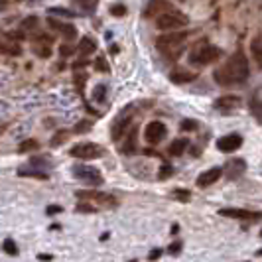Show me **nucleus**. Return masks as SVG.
<instances>
[{"label": "nucleus", "instance_id": "nucleus-12", "mask_svg": "<svg viewBox=\"0 0 262 262\" xmlns=\"http://www.w3.org/2000/svg\"><path fill=\"white\" fill-rule=\"evenodd\" d=\"M48 26L55 28L57 32H61V36L66 39H75L77 38V30L73 24H66V22H59V20H55V18H50L48 20Z\"/></svg>", "mask_w": 262, "mask_h": 262}, {"label": "nucleus", "instance_id": "nucleus-38", "mask_svg": "<svg viewBox=\"0 0 262 262\" xmlns=\"http://www.w3.org/2000/svg\"><path fill=\"white\" fill-rule=\"evenodd\" d=\"M182 128H184V130H195V128H197V120H191V118H187V120H184V122H182Z\"/></svg>", "mask_w": 262, "mask_h": 262}, {"label": "nucleus", "instance_id": "nucleus-42", "mask_svg": "<svg viewBox=\"0 0 262 262\" xmlns=\"http://www.w3.org/2000/svg\"><path fill=\"white\" fill-rule=\"evenodd\" d=\"M32 164H34V166H50V160H43V158H32Z\"/></svg>", "mask_w": 262, "mask_h": 262}, {"label": "nucleus", "instance_id": "nucleus-26", "mask_svg": "<svg viewBox=\"0 0 262 262\" xmlns=\"http://www.w3.org/2000/svg\"><path fill=\"white\" fill-rule=\"evenodd\" d=\"M106 97V87L105 85H97L95 87V93H93V99L97 101V103H101V101H105Z\"/></svg>", "mask_w": 262, "mask_h": 262}, {"label": "nucleus", "instance_id": "nucleus-48", "mask_svg": "<svg viewBox=\"0 0 262 262\" xmlns=\"http://www.w3.org/2000/svg\"><path fill=\"white\" fill-rule=\"evenodd\" d=\"M256 254H262V250H258V252H256Z\"/></svg>", "mask_w": 262, "mask_h": 262}, {"label": "nucleus", "instance_id": "nucleus-14", "mask_svg": "<svg viewBox=\"0 0 262 262\" xmlns=\"http://www.w3.org/2000/svg\"><path fill=\"white\" fill-rule=\"evenodd\" d=\"M173 6H171L168 0H150L148 2V6H146V16L148 18H152V16H156V14H162L166 12V10H171Z\"/></svg>", "mask_w": 262, "mask_h": 262}, {"label": "nucleus", "instance_id": "nucleus-40", "mask_svg": "<svg viewBox=\"0 0 262 262\" xmlns=\"http://www.w3.org/2000/svg\"><path fill=\"white\" fill-rule=\"evenodd\" d=\"M91 128V122L89 120H81L77 126H75V132H87Z\"/></svg>", "mask_w": 262, "mask_h": 262}, {"label": "nucleus", "instance_id": "nucleus-27", "mask_svg": "<svg viewBox=\"0 0 262 262\" xmlns=\"http://www.w3.org/2000/svg\"><path fill=\"white\" fill-rule=\"evenodd\" d=\"M2 249H4V252L6 254H18V247H16V243H14L12 238H6L4 241V245H2Z\"/></svg>", "mask_w": 262, "mask_h": 262}, {"label": "nucleus", "instance_id": "nucleus-45", "mask_svg": "<svg viewBox=\"0 0 262 262\" xmlns=\"http://www.w3.org/2000/svg\"><path fill=\"white\" fill-rule=\"evenodd\" d=\"M160 254H162V250H152L148 258H150V260H156V258H160Z\"/></svg>", "mask_w": 262, "mask_h": 262}, {"label": "nucleus", "instance_id": "nucleus-32", "mask_svg": "<svg viewBox=\"0 0 262 262\" xmlns=\"http://www.w3.org/2000/svg\"><path fill=\"white\" fill-rule=\"evenodd\" d=\"M171 173H173V168L166 164V166H162V168H160V173H158V178H160V180H168Z\"/></svg>", "mask_w": 262, "mask_h": 262}, {"label": "nucleus", "instance_id": "nucleus-44", "mask_svg": "<svg viewBox=\"0 0 262 262\" xmlns=\"http://www.w3.org/2000/svg\"><path fill=\"white\" fill-rule=\"evenodd\" d=\"M53 213H61V207H57V205H52V207H48V215H53Z\"/></svg>", "mask_w": 262, "mask_h": 262}, {"label": "nucleus", "instance_id": "nucleus-4", "mask_svg": "<svg viewBox=\"0 0 262 262\" xmlns=\"http://www.w3.org/2000/svg\"><path fill=\"white\" fill-rule=\"evenodd\" d=\"M189 24V18L185 14L178 12V10H166V12L158 14L156 28L158 30H180Z\"/></svg>", "mask_w": 262, "mask_h": 262}, {"label": "nucleus", "instance_id": "nucleus-10", "mask_svg": "<svg viewBox=\"0 0 262 262\" xmlns=\"http://www.w3.org/2000/svg\"><path fill=\"white\" fill-rule=\"evenodd\" d=\"M223 176V170L219 168V166H213L211 170H205L199 178H197V187H201V189H205V187H209V185H213L219 178Z\"/></svg>", "mask_w": 262, "mask_h": 262}, {"label": "nucleus", "instance_id": "nucleus-39", "mask_svg": "<svg viewBox=\"0 0 262 262\" xmlns=\"http://www.w3.org/2000/svg\"><path fill=\"white\" fill-rule=\"evenodd\" d=\"M111 12H113V16H124V14H126V6L117 4V6H113V8H111Z\"/></svg>", "mask_w": 262, "mask_h": 262}, {"label": "nucleus", "instance_id": "nucleus-25", "mask_svg": "<svg viewBox=\"0 0 262 262\" xmlns=\"http://www.w3.org/2000/svg\"><path fill=\"white\" fill-rule=\"evenodd\" d=\"M20 176H22V178H38V180H48V173H46V171H38V170H20Z\"/></svg>", "mask_w": 262, "mask_h": 262}, {"label": "nucleus", "instance_id": "nucleus-47", "mask_svg": "<svg viewBox=\"0 0 262 262\" xmlns=\"http://www.w3.org/2000/svg\"><path fill=\"white\" fill-rule=\"evenodd\" d=\"M8 4H10V0H0V10H4Z\"/></svg>", "mask_w": 262, "mask_h": 262}, {"label": "nucleus", "instance_id": "nucleus-11", "mask_svg": "<svg viewBox=\"0 0 262 262\" xmlns=\"http://www.w3.org/2000/svg\"><path fill=\"white\" fill-rule=\"evenodd\" d=\"M238 106H241V99L235 97V95H225V97H219L215 101V108L221 111V113H231Z\"/></svg>", "mask_w": 262, "mask_h": 262}, {"label": "nucleus", "instance_id": "nucleus-17", "mask_svg": "<svg viewBox=\"0 0 262 262\" xmlns=\"http://www.w3.org/2000/svg\"><path fill=\"white\" fill-rule=\"evenodd\" d=\"M197 75L195 73H191V71H185V69H176V71H171L170 73V79L173 83H180V85H184V83H191Z\"/></svg>", "mask_w": 262, "mask_h": 262}, {"label": "nucleus", "instance_id": "nucleus-24", "mask_svg": "<svg viewBox=\"0 0 262 262\" xmlns=\"http://www.w3.org/2000/svg\"><path fill=\"white\" fill-rule=\"evenodd\" d=\"M22 52L18 43H2L0 41V53H10V55H18Z\"/></svg>", "mask_w": 262, "mask_h": 262}, {"label": "nucleus", "instance_id": "nucleus-29", "mask_svg": "<svg viewBox=\"0 0 262 262\" xmlns=\"http://www.w3.org/2000/svg\"><path fill=\"white\" fill-rule=\"evenodd\" d=\"M36 53L41 55V57H50V55H52L50 43H36Z\"/></svg>", "mask_w": 262, "mask_h": 262}, {"label": "nucleus", "instance_id": "nucleus-2", "mask_svg": "<svg viewBox=\"0 0 262 262\" xmlns=\"http://www.w3.org/2000/svg\"><path fill=\"white\" fill-rule=\"evenodd\" d=\"M185 39H187V32H170V34H164L156 39V46L158 50L164 53L170 61L178 59L182 52L185 48Z\"/></svg>", "mask_w": 262, "mask_h": 262}, {"label": "nucleus", "instance_id": "nucleus-8", "mask_svg": "<svg viewBox=\"0 0 262 262\" xmlns=\"http://www.w3.org/2000/svg\"><path fill=\"white\" fill-rule=\"evenodd\" d=\"M219 215H223V217H231V219H243V221H250V219L258 221V219H262V213H254V211H249V209H236V207L221 209L219 211Z\"/></svg>", "mask_w": 262, "mask_h": 262}, {"label": "nucleus", "instance_id": "nucleus-36", "mask_svg": "<svg viewBox=\"0 0 262 262\" xmlns=\"http://www.w3.org/2000/svg\"><path fill=\"white\" fill-rule=\"evenodd\" d=\"M59 53H61V57H69V55L75 53V48H71L69 43H63V46L59 48Z\"/></svg>", "mask_w": 262, "mask_h": 262}, {"label": "nucleus", "instance_id": "nucleus-16", "mask_svg": "<svg viewBox=\"0 0 262 262\" xmlns=\"http://www.w3.org/2000/svg\"><path fill=\"white\" fill-rule=\"evenodd\" d=\"M75 195H77L79 199H85V201H89V199H93V201H113L111 195L101 193V191H95V189H81Z\"/></svg>", "mask_w": 262, "mask_h": 262}, {"label": "nucleus", "instance_id": "nucleus-18", "mask_svg": "<svg viewBox=\"0 0 262 262\" xmlns=\"http://www.w3.org/2000/svg\"><path fill=\"white\" fill-rule=\"evenodd\" d=\"M187 144H189L187 138H178V140H173V142L170 144L168 154H170V156H182V154L185 152V148H187Z\"/></svg>", "mask_w": 262, "mask_h": 262}, {"label": "nucleus", "instance_id": "nucleus-22", "mask_svg": "<svg viewBox=\"0 0 262 262\" xmlns=\"http://www.w3.org/2000/svg\"><path fill=\"white\" fill-rule=\"evenodd\" d=\"M73 4L79 6L81 10H85V12H93L97 8V0H73Z\"/></svg>", "mask_w": 262, "mask_h": 262}, {"label": "nucleus", "instance_id": "nucleus-3", "mask_svg": "<svg viewBox=\"0 0 262 262\" xmlns=\"http://www.w3.org/2000/svg\"><path fill=\"white\" fill-rule=\"evenodd\" d=\"M219 57H221V50L215 48V46H211V43H207L205 39L197 41L195 48L189 53V61H191L193 66H199V67L209 66L213 61H217Z\"/></svg>", "mask_w": 262, "mask_h": 262}, {"label": "nucleus", "instance_id": "nucleus-9", "mask_svg": "<svg viewBox=\"0 0 262 262\" xmlns=\"http://www.w3.org/2000/svg\"><path fill=\"white\" fill-rule=\"evenodd\" d=\"M243 146V136L241 134H227L223 138H219V142H217V148L221 150V152H235Z\"/></svg>", "mask_w": 262, "mask_h": 262}, {"label": "nucleus", "instance_id": "nucleus-21", "mask_svg": "<svg viewBox=\"0 0 262 262\" xmlns=\"http://www.w3.org/2000/svg\"><path fill=\"white\" fill-rule=\"evenodd\" d=\"M250 52H252V57H254L258 69H262V43L258 39H254V41L250 43Z\"/></svg>", "mask_w": 262, "mask_h": 262}, {"label": "nucleus", "instance_id": "nucleus-28", "mask_svg": "<svg viewBox=\"0 0 262 262\" xmlns=\"http://www.w3.org/2000/svg\"><path fill=\"white\" fill-rule=\"evenodd\" d=\"M38 16H30V18H26V20H24V22H22V30H36V28H38Z\"/></svg>", "mask_w": 262, "mask_h": 262}, {"label": "nucleus", "instance_id": "nucleus-23", "mask_svg": "<svg viewBox=\"0 0 262 262\" xmlns=\"http://www.w3.org/2000/svg\"><path fill=\"white\" fill-rule=\"evenodd\" d=\"M134 150H136V130H132L130 134H128L126 144L122 146V152H124V154H132Z\"/></svg>", "mask_w": 262, "mask_h": 262}, {"label": "nucleus", "instance_id": "nucleus-20", "mask_svg": "<svg viewBox=\"0 0 262 262\" xmlns=\"http://www.w3.org/2000/svg\"><path fill=\"white\" fill-rule=\"evenodd\" d=\"M250 113L262 124V99H258V97H252L250 99Z\"/></svg>", "mask_w": 262, "mask_h": 262}, {"label": "nucleus", "instance_id": "nucleus-30", "mask_svg": "<svg viewBox=\"0 0 262 262\" xmlns=\"http://www.w3.org/2000/svg\"><path fill=\"white\" fill-rule=\"evenodd\" d=\"M36 148H38V142H36V140H26V142H22V144L18 146L20 152H30V150H36Z\"/></svg>", "mask_w": 262, "mask_h": 262}, {"label": "nucleus", "instance_id": "nucleus-6", "mask_svg": "<svg viewBox=\"0 0 262 262\" xmlns=\"http://www.w3.org/2000/svg\"><path fill=\"white\" fill-rule=\"evenodd\" d=\"M73 176L81 180V182H85V184H91V185H101L103 184V176H101V171L97 170V168H93V166H73Z\"/></svg>", "mask_w": 262, "mask_h": 262}, {"label": "nucleus", "instance_id": "nucleus-15", "mask_svg": "<svg viewBox=\"0 0 262 262\" xmlns=\"http://www.w3.org/2000/svg\"><path fill=\"white\" fill-rule=\"evenodd\" d=\"M128 124H130V117H128L126 113H124L122 117H118L117 120H115V124H113V140H120V136L128 128Z\"/></svg>", "mask_w": 262, "mask_h": 262}, {"label": "nucleus", "instance_id": "nucleus-1", "mask_svg": "<svg viewBox=\"0 0 262 262\" xmlns=\"http://www.w3.org/2000/svg\"><path fill=\"white\" fill-rule=\"evenodd\" d=\"M249 73H250V69H249V59H247V55L241 52V50H236V52L227 59V63H225L221 69L215 71V81L221 83V85L243 83V81L249 79Z\"/></svg>", "mask_w": 262, "mask_h": 262}, {"label": "nucleus", "instance_id": "nucleus-46", "mask_svg": "<svg viewBox=\"0 0 262 262\" xmlns=\"http://www.w3.org/2000/svg\"><path fill=\"white\" fill-rule=\"evenodd\" d=\"M38 258H39V260H52L53 256H52V254H39Z\"/></svg>", "mask_w": 262, "mask_h": 262}, {"label": "nucleus", "instance_id": "nucleus-33", "mask_svg": "<svg viewBox=\"0 0 262 262\" xmlns=\"http://www.w3.org/2000/svg\"><path fill=\"white\" fill-rule=\"evenodd\" d=\"M173 197L176 199H180V201H189V197H191V193L189 191H185V189H173Z\"/></svg>", "mask_w": 262, "mask_h": 262}, {"label": "nucleus", "instance_id": "nucleus-19", "mask_svg": "<svg viewBox=\"0 0 262 262\" xmlns=\"http://www.w3.org/2000/svg\"><path fill=\"white\" fill-rule=\"evenodd\" d=\"M95 50H97V43H95L91 38H83L77 46V52L81 53V55H91Z\"/></svg>", "mask_w": 262, "mask_h": 262}, {"label": "nucleus", "instance_id": "nucleus-35", "mask_svg": "<svg viewBox=\"0 0 262 262\" xmlns=\"http://www.w3.org/2000/svg\"><path fill=\"white\" fill-rule=\"evenodd\" d=\"M66 138H67V132H66V130L57 132V134H55V136H53L52 146H59V144H61V142H66Z\"/></svg>", "mask_w": 262, "mask_h": 262}, {"label": "nucleus", "instance_id": "nucleus-5", "mask_svg": "<svg viewBox=\"0 0 262 262\" xmlns=\"http://www.w3.org/2000/svg\"><path fill=\"white\" fill-rule=\"evenodd\" d=\"M69 154L73 158H79V160H95V158H101L105 154V148L93 144V142H81V144L73 146Z\"/></svg>", "mask_w": 262, "mask_h": 262}, {"label": "nucleus", "instance_id": "nucleus-34", "mask_svg": "<svg viewBox=\"0 0 262 262\" xmlns=\"http://www.w3.org/2000/svg\"><path fill=\"white\" fill-rule=\"evenodd\" d=\"M34 41H36V43H50V46H52V36H48V34H36V36H34Z\"/></svg>", "mask_w": 262, "mask_h": 262}, {"label": "nucleus", "instance_id": "nucleus-43", "mask_svg": "<svg viewBox=\"0 0 262 262\" xmlns=\"http://www.w3.org/2000/svg\"><path fill=\"white\" fill-rule=\"evenodd\" d=\"M180 250H182V243H173V245L170 247V252H171V254H178Z\"/></svg>", "mask_w": 262, "mask_h": 262}, {"label": "nucleus", "instance_id": "nucleus-7", "mask_svg": "<svg viewBox=\"0 0 262 262\" xmlns=\"http://www.w3.org/2000/svg\"><path fill=\"white\" fill-rule=\"evenodd\" d=\"M166 124L164 122H160V120H152V122H148L144 128V138L150 142V144H158L164 136H166Z\"/></svg>", "mask_w": 262, "mask_h": 262}, {"label": "nucleus", "instance_id": "nucleus-13", "mask_svg": "<svg viewBox=\"0 0 262 262\" xmlns=\"http://www.w3.org/2000/svg\"><path fill=\"white\" fill-rule=\"evenodd\" d=\"M247 170V162L245 160H241V158H235V160H231L229 164H227V178L229 180H236V178H241L243 173Z\"/></svg>", "mask_w": 262, "mask_h": 262}, {"label": "nucleus", "instance_id": "nucleus-41", "mask_svg": "<svg viewBox=\"0 0 262 262\" xmlns=\"http://www.w3.org/2000/svg\"><path fill=\"white\" fill-rule=\"evenodd\" d=\"M77 211H81V213H93V211H95V207L87 205V203H79V205H77Z\"/></svg>", "mask_w": 262, "mask_h": 262}, {"label": "nucleus", "instance_id": "nucleus-31", "mask_svg": "<svg viewBox=\"0 0 262 262\" xmlns=\"http://www.w3.org/2000/svg\"><path fill=\"white\" fill-rule=\"evenodd\" d=\"M95 69H99V71H103V73H108V71H111V67H108L105 57H99V59L95 61Z\"/></svg>", "mask_w": 262, "mask_h": 262}, {"label": "nucleus", "instance_id": "nucleus-37", "mask_svg": "<svg viewBox=\"0 0 262 262\" xmlns=\"http://www.w3.org/2000/svg\"><path fill=\"white\" fill-rule=\"evenodd\" d=\"M50 12H52L53 16H66V18H73V16H75L73 12H69V10H63V8H52Z\"/></svg>", "mask_w": 262, "mask_h": 262}]
</instances>
